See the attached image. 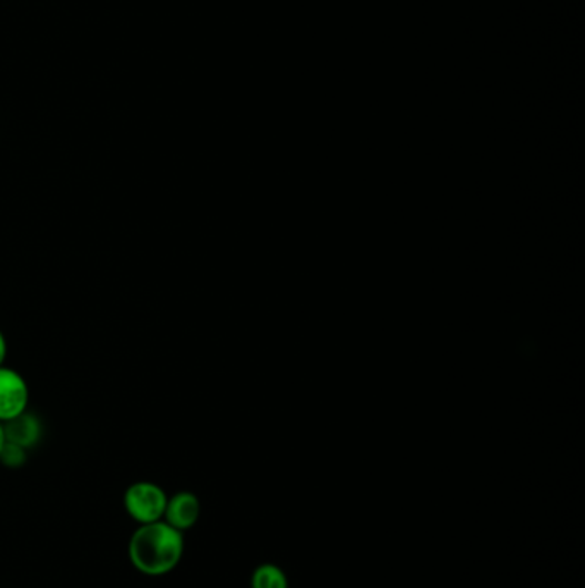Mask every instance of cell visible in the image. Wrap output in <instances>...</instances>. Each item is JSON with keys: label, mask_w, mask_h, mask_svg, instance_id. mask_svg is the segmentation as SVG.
I'll use <instances>...</instances> for the list:
<instances>
[{"label": "cell", "mask_w": 585, "mask_h": 588, "mask_svg": "<svg viewBox=\"0 0 585 588\" xmlns=\"http://www.w3.org/2000/svg\"><path fill=\"white\" fill-rule=\"evenodd\" d=\"M28 399L24 378L11 368L0 367V422L4 424L27 412Z\"/></svg>", "instance_id": "3957f363"}, {"label": "cell", "mask_w": 585, "mask_h": 588, "mask_svg": "<svg viewBox=\"0 0 585 588\" xmlns=\"http://www.w3.org/2000/svg\"><path fill=\"white\" fill-rule=\"evenodd\" d=\"M199 513H202V506H199L198 497L193 493H179L167 500L164 521L175 530H189L198 521Z\"/></svg>", "instance_id": "277c9868"}, {"label": "cell", "mask_w": 585, "mask_h": 588, "mask_svg": "<svg viewBox=\"0 0 585 588\" xmlns=\"http://www.w3.org/2000/svg\"><path fill=\"white\" fill-rule=\"evenodd\" d=\"M0 463L8 468H21L27 463V449L6 440L4 446L0 449Z\"/></svg>", "instance_id": "52a82bcc"}, {"label": "cell", "mask_w": 585, "mask_h": 588, "mask_svg": "<svg viewBox=\"0 0 585 588\" xmlns=\"http://www.w3.org/2000/svg\"><path fill=\"white\" fill-rule=\"evenodd\" d=\"M252 588H289V580H287L284 569L266 562V565L255 569L252 577Z\"/></svg>", "instance_id": "8992f818"}, {"label": "cell", "mask_w": 585, "mask_h": 588, "mask_svg": "<svg viewBox=\"0 0 585 588\" xmlns=\"http://www.w3.org/2000/svg\"><path fill=\"white\" fill-rule=\"evenodd\" d=\"M4 436L8 443L18 444V446L33 447L39 443L42 436V424L39 418L31 415V413H21L16 418L4 422Z\"/></svg>", "instance_id": "5b68a950"}, {"label": "cell", "mask_w": 585, "mask_h": 588, "mask_svg": "<svg viewBox=\"0 0 585 588\" xmlns=\"http://www.w3.org/2000/svg\"><path fill=\"white\" fill-rule=\"evenodd\" d=\"M184 555L183 531L164 520L140 525L130 540V559L140 574L162 577L177 568Z\"/></svg>", "instance_id": "6da1fadb"}, {"label": "cell", "mask_w": 585, "mask_h": 588, "mask_svg": "<svg viewBox=\"0 0 585 588\" xmlns=\"http://www.w3.org/2000/svg\"><path fill=\"white\" fill-rule=\"evenodd\" d=\"M6 444V436H4V425H2V422H0V449H2V446Z\"/></svg>", "instance_id": "9c48e42d"}, {"label": "cell", "mask_w": 585, "mask_h": 588, "mask_svg": "<svg viewBox=\"0 0 585 588\" xmlns=\"http://www.w3.org/2000/svg\"><path fill=\"white\" fill-rule=\"evenodd\" d=\"M167 500V494L152 481H137L124 494V508L137 524H155L164 520Z\"/></svg>", "instance_id": "7a4b0ae2"}, {"label": "cell", "mask_w": 585, "mask_h": 588, "mask_svg": "<svg viewBox=\"0 0 585 588\" xmlns=\"http://www.w3.org/2000/svg\"><path fill=\"white\" fill-rule=\"evenodd\" d=\"M6 355H8V344H6L4 334L0 333V367L4 363Z\"/></svg>", "instance_id": "ba28073f"}]
</instances>
